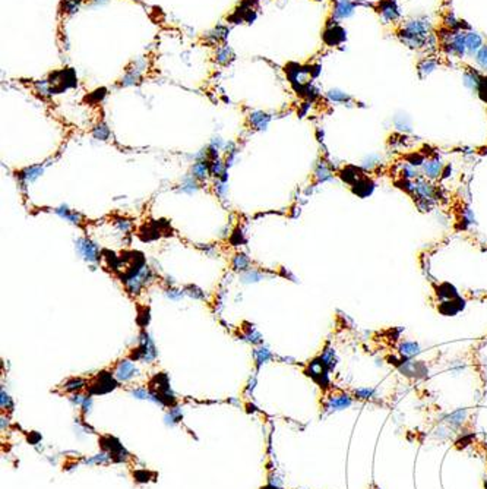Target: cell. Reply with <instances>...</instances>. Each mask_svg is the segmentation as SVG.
Masks as SVG:
<instances>
[{
    "instance_id": "cell-1",
    "label": "cell",
    "mask_w": 487,
    "mask_h": 489,
    "mask_svg": "<svg viewBox=\"0 0 487 489\" xmlns=\"http://www.w3.org/2000/svg\"><path fill=\"white\" fill-rule=\"evenodd\" d=\"M397 36L411 48H423L430 37V25L421 19L407 21L397 30Z\"/></svg>"
},
{
    "instance_id": "cell-2",
    "label": "cell",
    "mask_w": 487,
    "mask_h": 489,
    "mask_svg": "<svg viewBox=\"0 0 487 489\" xmlns=\"http://www.w3.org/2000/svg\"><path fill=\"white\" fill-rule=\"evenodd\" d=\"M157 358V349L155 344L152 341V338L150 337V334L147 331H142L139 334V344L138 347L132 352L130 359L132 361H142L147 364L154 362Z\"/></svg>"
},
{
    "instance_id": "cell-3",
    "label": "cell",
    "mask_w": 487,
    "mask_h": 489,
    "mask_svg": "<svg viewBox=\"0 0 487 489\" xmlns=\"http://www.w3.org/2000/svg\"><path fill=\"white\" fill-rule=\"evenodd\" d=\"M117 379L114 375H112L110 372H101L95 381L88 387L89 393L91 394H104V393H109L112 390H114L117 387Z\"/></svg>"
},
{
    "instance_id": "cell-4",
    "label": "cell",
    "mask_w": 487,
    "mask_h": 489,
    "mask_svg": "<svg viewBox=\"0 0 487 489\" xmlns=\"http://www.w3.org/2000/svg\"><path fill=\"white\" fill-rule=\"evenodd\" d=\"M151 277H152V273H151L150 267L147 265V267H145L138 276H135V277L129 279L127 282H124L127 291H129L130 294H138L144 285L151 282Z\"/></svg>"
},
{
    "instance_id": "cell-5",
    "label": "cell",
    "mask_w": 487,
    "mask_h": 489,
    "mask_svg": "<svg viewBox=\"0 0 487 489\" xmlns=\"http://www.w3.org/2000/svg\"><path fill=\"white\" fill-rule=\"evenodd\" d=\"M76 249L79 252L82 258L88 262H97L98 261V247L97 244H94L89 239H85V238H81L76 241Z\"/></svg>"
},
{
    "instance_id": "cell-6",
    "label": "cell",
    "mask_w": 487,
    "mask_h": 489,
    "mask_svg": "<svg viewBox=\"0 0 487 489\" xmlns=\"http://www.w3.org/2000/svg\"><path fill=\"white\" fill-rule=\"evenodd\" d=\"M354 9H356V6L350 0H335L334 7H332V19L339 21V19L350 18L354 13Z\"/></svg>"
},
{
    "instance_id": "cell-7",
    "label": "cell",
    "mask_w": 487,
    "mask_h": 489,
    "mask_svg": "<svg viewBox=\"0 0 487 489\" xmlns=\"http://www.w3.org/2000/svg\"><path fill=\"white\" fill-rule=\"evenodd\" d=\"M353 405V399L348 394H332L326 399L325 402V408L328 411H335V410H344L350 408Z\"/></svg>"
},
{
    "instance_id": "cell-8",
    "label": "cell",
    "mask_w": 487,
    "mask_h": 489,
    "mask_svg": "<svg viewBox=\"0 0 487 489\" xmlns=\"http://www.w3.org/2000/svg\"><path fill=\"white\" fill-rule=\"evenodd\" d=\"M138 373V369L135 367V364L132 362V359H124V361H120L116 367V370H114V376L119 382H126L129 379H132L135 375Z\"/></svg>"
},
{
    "instance_id": "cell-9",
    "label": "cell",
    "mask_w": 487,
    "mask_h": 489,
    "mask_svg": "<svg viewBox=\"0 0 487 489\" xmlns=\"http://www.w3.org/2000/svg\"><path fill=\"white\" fill-rule=\"evenodd\" d=\"M442 168H444V164L439 159H426L424 163L421 165V173L426 179L429 180H433V179H438L441 174H442Z\"/></svg>"
},
{
    "instance_id": "cell-10",
    "label": "cell",
    "mask_w": 487,
    "mask_h": 489,
    "mask_svg": "<svg viewBox=\"0 0 487 489\" xmlns=\"http://www.w3.org/2000/svg\"><path fill=\"white\" fill-rule=\"evenodd\" d=\"M380 18L385 21V24H391V22H395L398 18H400V12L395 6V3L392 0H385L380 3L379 9H377Z\"/></svg>"
},
{
    "instance_id": "cell-11",
    "label": "cell",
    "mask_w": 487,
    "mask_h": 489,
    "mask_svg": "<svg viewBox=\"0 0 487 489\" xmlns=\"http://www.w3.org/2000/svg\"><path fill=\"white\" fill-rule=\"evenodd\" d=\"M42 171H44V168L41 165H31V167H27L22 171H19L18 177L21 180V186H25V183L34 182L36 179H38L42 174Z\"/></svg>"
},
{
    "instance_id": "cell-12",
    "label": "cell",
    "mask_w": 487,
    "mask_h": 489,
    "mask_svg": "<svg viewBox=\"0 0 487 489\" xmlns=\"http://www.w3.org/2000/svg\"><path fill=\"white\" fill-rule=\"evenodd\" d=\"M54 212L59 215V217H62V218H65V220H68L69 223H72V224H81L82 223V215L79 214V212H76V211H72L68 205H65V204H62L60 206H57L56 209H54Z\"/></svg>"
},
{
    "instance_id": "cell-13",
    "label": "cell",
    "mask_w": 487,
    "mask_h": 489,
    "mask_svg": "<svg viewBox=\"0 0 487 489\" xmlns=\"http://www.w3.org/2000/svg\"><path fill=\"white\" fill-rule=\"evenodd\" d=\"M269 121H271V116L266 115V113H263V112H253V113H250V116H249V122H250V124H252L255 129H258V130H265V129L268 127Z\"/></svg>"
},
{
    "instance_id": "cell-14",
    "label": "cell",
    "mask_w": 487,
    "mask_h": 489,
    "mask_svg": "<svg viewBox=\"0 0 487 489\" xmlns=\"http://www.w3.org/2000/svg\"><path fill=\"white\" fill-rule=\"evenodd\" d=\"M465 47L470 54H477V51L483 47V39L476 33H465Z\"/></svg>"
},
{
    "instance_id": "cell-15",
    "label": "cell",
    "mask_w": 487,
    "mask_h": 489,
    "mask_svg": "<svg viewBox=\"0 0 487 489\" xmlns=\"http://www.w3.org/2000/svg\"><path fill=\"white\" fill-rule=\"evenodd\" d=\"M480 81H482V75L477 71H474L471 68H468L465 71V74H464V83H465V86H468L473 91H477L479 89V85H480Z\"/></svg>"
},
{
    "instance_id": "cell-16",
    "label": "cell",
    "mask_w": 487,
    "mask_h": 489,
    "mask_svg": "<svg viewBox=\"0 0 487 489\" xmlns=\"http://www.w3.org/2000/svg\"><path fill=\"white\" fill-rule=\"evenodd\" d=\"M211 174V170H209V162H196L193 164L192 167V176L196 179V180H206L208 176Z\"/></svg>"
},
{
    "instance_id": "cell-17",
    "label": "cell",
    "mask_w": 487,
    "mask_h": 489,
    "mask_svg": "<svg viewBox=\"0 0 487 489\" xmlns=\"http://www.w3.org/2000/svg\"><path fill=\"white\" fill-rule=\"evenodd\" d=\"M398 352L403 358L406 359H410L412 358L414 355L420 353V346L415 343V341H403L398 347Z\"/></svg>"
},
{
    "instance_id": "cell-18",
    "label": "cell",
    "mask_w": 487,
    "mask_h": 489,
    "mask_svg": "<svg viewBox=\"0 0 487 489\" xmlns=\"http://www.w3.org/2000/svg\"><path fill=\"white\" fill-rule=\"evenodd\" d=\"M253 358H255L256 367H261L263 364H266L272 359V353L268 347H259V349L253 350Z\"/></svg>"
},
{
    "instance_id": "cell-19",
    "label": "cell",
    "mask_w": 487,
    "mask_h": 489,
    "mask_svg": "<svg viewBox=\"0 0 487 489\" xmlns=\"http://www.w3.org/2000/svg\"><path fill=\"white\" fill-rule=\"evenodd\" d=\"M243 338L246 341L252 343V344H261V343L263 341L261 332H259V331H258L253 326H250V324H246V326H244Z\"/></svg>"
},
{
    "instance_id": "cell-20",
    "label": "cell",
    "mask_w": 487,
    "mask_h": 489,
    "mask_svg": "<svg viewBox=\"0 0 487 489\" xmlns=\"http://www.w3.org/2000/svg\"><path fill=\"white\" fill-rule=\"evenodd\" d=\"M250 259L246 253H237L234 258H233V270L234 271H239V273H244V271H249L250 268Z\"/></svg>"
},
{
    "instance_id": "cell-21",
    "label": "cell",
    "mask_w": 487,
    "mask_h": 489,
    "mask_svg": "<svg viewBox=\"0 0 487 489\" xmlns=\"http://www.w3.org/2000/svg\"><path fill=\"white\" fill-rule=\"evenodd\" d=\"M436 66H438V62L435 59L427 57V59H423L418 63V72H420L421 77H424V75H429L430 72H433L436 69Z\"/></svg>"
},
{
    "instance_id": "cell-22",
    "label": "cell",
    "mask_w": 487,
    "mask_h": 489,
    "mask_svg": "<svg viewBox=\"0 0 487 489\" xmlns=\"http://www.w3.org/2000/svg\"><path fill=\"white\" fill-rule=\"evenodd\" d=\"M328 98H329L331 101H334V103H350V101L353 100L348 94H345L344 91L337 89V88L328 91Z\"/></svg>"
},
{
    "instance_id": "cell-23",
    "label": "cell",
    "mask_w": 487,
    "mask_h": 489,
    "mask_svg": "<svg viewBox=\"0 0 487 489\" xmlns=\"http://www.w3.org/2000/svg\"><path fill=\"white\" fill-rule=\"evenodd\" d=\"M465 417H467V410L465 408H461V410H456V411L450 413L447 417V422L450 426H455L456 428V426L462 425V422L465 420Z\"/></svg>"
},
{
    "instance_id": "cell-24",
    "label": "cell",
    "mask_w": 487,
    "mask_h": 489,
    "mask_svg": "<svg viewBox=\"0 0 487 489\" xmlns=\"http://www.w3.org/2000/svg\"><path fill=\"white\" fill-rule=\"evenodd\" d=\"M315 177H316L318 183H322V182H326V180H331L332 179V171H331V168L326 164L321 163L318 165L316 171H315Z\"/></svg>"
},
{
    "instance_id": "cell-25",
    "label": "cell",
    "mask_w": 487,
    "mask_h": 489,
    "mask_svg": "<svg viewBox=\"0 0 487 489\" xmlns=\"http://www.w3.org/2000/svg\"><path fill=\"white\" fill-rule=\"evenodd\" d=\"M198 189V180L193 177V176H187L183 179L182 185H180V191L185 192V194H193L195 191Z\"/></svg>"
},
{
    "instance_id": "cell-26",
    "label": "cell",
    "mask_w": 487,
    "mask_h": 489,
    "mask_svg": "<svg viewBox=\"0 0 487 489\" xmlns=\"http://www.w3.org/2000/svg\"><path fill=\"white\" fill-rule=\"evenodd\" d=\"M85 384H86L85 379H82V378H74V379H69V381L65 382L63 390L66 393H76V391H79L81 388L85 387Z\"/></svg>"
},
{
    "instance_id": "cell-27",
    "label": "cell",
    "mask_w": 487,
    "mask_h": 489,
    "mask_svg": "<svg viewBox=\"0 0 487 489\" xmlns=\"http://www.w3.org/2000/svg\"><path fill=\"white\" fill-rule=\"evenodd\" d=\"M319 359L322 361V364H324L325 367H328L329 370L335 367V364H337V359H335V352H334L332 349H325L324 353H322V356H321Z\"/></svg>"
},
{
    "instance_id": "cell-28",
    "label": "cell",
    "mask_w": 487,
    "mask_h": 489,
    "mask_svg": "<svg viewBox=\"0 0 487 489\" xmlns=\"http://www.w3.org/2000/svg\"><path fill=\"white\" fill-rule=\"evenodd\" d=\"M209 170H211V174L217 179H221V176L224 174L225 171V165L223 164V162L220 159L214 160V162H209Z\"/></svg>"
},
{
    "instance_id": "cell-29",
    "label": "cell",
    "mask_w": 487,
    "mask_h": 489,
    "mask_svg": "<svg viewBox=\"0 0 487 489\" xmlns=\"http://www.w3.org/2000/svg\"><path fill=\"white\" fill-rule=\"evenodd\" d=\"M263 279V274L256 271V270H249V271H244L242 274V282L243 283H258Z\"/></svg>"
},
{
    "instance_id": "cell-30",
    "label": "cell",
    "mask_w": 487,
    "mask_h": 489,
    "mask_svg": "<svg viewBox=\"0 0 487 489\" xmlns=\"http://www.w3.org/2000/svg\"><path fill=\"white\" fill-rule=\"evenodd\" d=\"M182 408H170V411L165 414V423L167 425H174V423H177L180 419H182Z\"/></svg>"
},
{
    "instance_id": "cell-31",
    "label": "cell",
    "mask_w": 487,
    "mask_h": 489,
    "mask_svg": "<svg viewBox=\"0 0 487 489\" xmlns=\"http://www.w3.org/2000/svg\"><path fill=\"white\" fill-rule=\"evenodd\" d=\"M354 396L357 400H372L373 397H376V391L373 388H369V387H363V388H359L354 391Z\"/></svg>"
},
{
    "instance_id": "cell-32",
    "label": "cell",
    "mask_w": 487,
    "mask_h": 489,
    "mask_svg": "<svg viewBox=\"0 0 487 489\" xmlns=\"http://www.w3.org/2000/svg\"><path fill=\"white\" fill-rule=\"evenodd\" d=\"M92 135L97 138V139H107L109 136H110V129L104 124V123H100V124H97L94 129H92Z\"/></svg>"
},
{
    "instance_id": "cell-33",
    "label": "cell",
    "mask_w": 487,
    "mask_h": 489,
    "mask_svg": "<svg viewBox=\"0 0 487 489\" xmlns=\"http://www.w3.org/2000/svg\"><path fill=\"white\" fill-rule=\"evenodd\" d=\"M476 62H477V65H479L482 69L487 71V45H483V47L477 51V54H476Z\"/></svg>"
},
{
    "instance_id": "cell-34",
    "label": "cell",
    "mask_w": 487,
    "mask_h": 489,
    "mask_svg": "<svg viewBox=\"0 0 487 489\" xmlns=\"http://www.w3.org/2000/svg\"><path fill=\"white\" fill-rule=\"evenodd\" d=\"M185 293L189 294V296L193 297V299H205V293H203L199 287H196V285H186V287H185Z\"/></svg>"
},
{
    "instance_id": "cell-35",
    "label": "cell",
    "mask_w": 487,
    "mask_h": 489,
    "mask_svg": "<svg viewBox=\"0 0 487 489\" xmlns=\"http://www.w3.org/2000/svg\"><path fill=\"white\" fill-rule=\"evenodd\" d=\"M230 54H231V50H230L228 47H223V48H220L218 53H217V62H220V63H227Z\"/></svg>"
},
{
    "instance_id": "cell-36",
    "label": "cell",
    "mask_w": 487,
    "mask_h": 489,
    "mask_svg": "<svg viewBox=\"0 0 487 489\" xmlns=\"http://www.w3.org/2000/svg\"><path fill=\"white\" fill-rule=\"evenodd\" d=\"M227 182H223V180H217L215 182V192H217V195L221 198V200H224L225 198V194H227Z\"/></svg>"
},
{
    "instance_id": "cell-37",
    "label": "cell",
    "mask_w": 487,
    "mask_h": 489,
    "mask_svg": "<svg viewBox=\"0 0 487 489\" xmlns=\"http://www.w3.org/2000/svg\"><path fill=\"white\" fill-rule=\"evenodd\" d=\"M132 396L133 397H136V399H139V400H150V390H147V388H135V390H132Z\"/></svg>"
},
{
    "instance_id": "cell-38",
    "label": "cell",
    "mask_w": 487,
    "mask_h": 489,
    "mask_svg": "<svg viewBox=\"0 0 487 489\" xmlns=\"http://www.w3.org/2000/svg\"><path fill=\"white\" fill-rule=\"evenodd\" d=\"M114 224H116V227H117L120 232H123V233L129 232V230H130V227H132L130 221H129V220H126V218H117V220L114 221Z\"/></svg>"
},
{
    "instance_id": "cell-39",
    "label": "cell",
    "mask_w": 487,
    "mask_h": 489,
    "mask_svg": "<svg viewBox=\"0 0 487 489\" xmlns=\"http://www.w3.org/2000/svg\"><path fill=\"white\" fill-rule=\"evenodd\" d=\"M477 92H479V95L482 97V100L487 103V77H482V81H480V85H479Z\"/></svg>"
},
{
    "instance_id": "cell-40",
    "label": "cell",
    "mask_w": 487,
    "mask_h": 489,
    "mask_svg": "<svg viewBox=\"0 0 487 489\" xmlns=\"http://www.w3.org/2000/svg\"><path fill=\"white\" fill-rule=\"evenodd\" d=\"M237 160H239V151H237V148H236V150H233V151L227 153V159H225V167H231V165L236 163Z\"/></svg>"
},
{
    "instance_id": "cell-41",
    "label": "cell",
    "mask_w": 487,
    "mask_h": 489,
    "mask_svg": "<svg viewBox=\"0 0 487 489\" xmlns=\"http://www.w3.org/2000/svg\"><path fill=\"white\" fill-rule=\"evenodd\" d=\"M185 294V290H177V288H168L167 290V297H170L171 300H179L182 299Z\"/></svg>"
},
{
    "instance_id": "cell-42",
    "label": "cell",
    "mask_w": 487,
    "mask_h": 489,
    "mask_svg": "<svg viewBox=\"0 0 487 489\" xmlns=\"http://www.w3.org/2000/svg\"><path fill=\"white\" fill-rule=\"evenodd\" d=\"M1 408H13V403H12V400H10V397L4 393V391H1Z\"/></svg>"
},
{
    "instance_id": "cell-43",
    "label": "cell",
    "mask_w": 487,
    "mask_h": 489,
    "mask_svg": "<svg viewBox=\"0 0 487 489\" xmlns=\"http://www.w3.org/2000/svg\"><path fill=\"white\" fill-rule=\"evenodd\" d=\"M231 242L234 244H243L244 236L243 233H242V230H236V232H234V235H233V238H231Z\"/></svg>"
},
{
    "instance_id": "cell-44",
    "label": "cell",
    "mask_w": 487,
    "mask_h": 489,
    "mask_svg": "<svg viewBox=\"0 0 487 489\" xmlns=\"http://www.w3.org/2000/svg\"><path fill=\"white\" fill-rule=\"evenodd\" d=\"M82 411H83V414H86L89 410H91V408H92V399L89 397V396H86L85 397V400H83V403H82Z\"/></svg>"
},
{
    "instance_id": "cell-45",
    "label": "cell",
    "mask_w": 487,
    "mask_h": 489,
    "mask_svg": "<svg viewBox=\"0 0 487 489\" xmlns=\"http://www.w3.org/2000/svg\"><path fill=\"white\" fill-rule=\"evenodd\" d=\"M85 397H86V396H82V394H72V396L69 397V400H71L74 405H76V406H82Z\"/></svg>"
},
{
    "instance_id": "cell-46",
    "label": "cell",
    "mask_w": 487,
    "mask_h": 489,
    "mask_svg": "<svg viewBox=\"0 0 487 489\" xmlns=\"http://www.w3.org/2000/svg\"><path fill=\"white\" fill-rule=\"evenodd\" d=\"M148 321H150V311L148 309H144V312L139 315V324L142 326H145L148 324Z\"/></svg>"
},
{
    "instance_id": "cell-47",
    "label": "cell",
    "mask_w": 487,
    "mask_h": 489,
    "mask_svg": "<svg viewBox=\"0 0 487 489\" xmlns=\"http://www.w3.org/2000/svg\"><path fill=\"white\" fill-rule=\"evenodd\" d=\"M209 145H211V147H214V148H217V150H224V145H225V144L223 142V139H221V138H218V136H217V138H214V139L211 141V144H209Z\"/></svg>"
},
{
    "instance_id": "cell-48",
    "label": "cell",
    "mask_w": 487,
    "mask_h": 489,
    "mask_svg": "<svg viewBox=\"0 0 487 489\" xmlns=\"http://www.w3.org/2000/svg\"><path fill=\"white\" fill-rule=\"evenodd\" d=\"M165 282H167V283H168V285H173V283H174V282H173V279H171V277H165Z\"/></svg>"
},
{
    "instance_id": "cell-49",
    "label": "cell",
    "mask_w": 487,
    "mask_h": 489,
    "mask_svg": "<svg viewBox=\"0 0 487 489\" xmlns=\"http://www.w3.org/2000/svg\"><path fill=\"white\" fill-rule=\"evenodd\" d=\"M262 489H280L278 487H275V485H268V487H265V488H262Z\"/></svg>"
},
{
    "instance_id": "cell-50",
    "label": "cell",
    "mask_w": 487,
    "mask_h": 489,
    "mask_svg": "<svg viewBox=\"0 0 487 489\" xmlns=\"http://www.w3.org/2000/svg\"><path fill=\"white\" fill-rule=\"evenodd\" d=\"M92 1H95V3H104V1H107V0H92Z\"/></svg>"
},
{
    "instance_id": "cell-51",
    "label": "cell",
    "mask_w": 487,
    "mask_h": 489,
    "mask_svg": "<svg viewBox=\"0 0 487 489\" xmlns=\"http://www.w3.org/2000/svg\"><path fill=\"white\" fill-rule=\"evenodd\" d=\"M486 489H487V481H486Z\"/></svg>"
}]
</instances>
